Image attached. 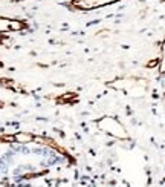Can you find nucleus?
<instances>
[{"label":"nucleus","mask_w":165,"mask_h":187,"mask_svg":"<svg viewBox=\"0 0 165 187\" xmlns=\"http://www.w3.org/2000/svg\"><path fill=\"white\" fill-rule=\"evenodd\" d=\"M17 140H20V141H29V140H31V137H29V135L22 134V135H19V137H17Z\"/></svg>","instance_id":"f257e3e1"}]
</instances>
